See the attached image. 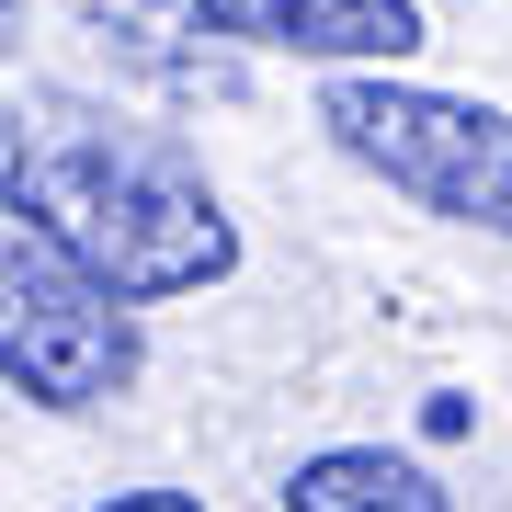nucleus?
Listing matches in <instances>:
<instances>
[{"label": "nucleus", "instance_id": "423d86ee", "mask_svg": "<svg viewBox=\"0 0 512 512\" xmlns=\"http://www.w3.org/2000/svg\"><path fill=\"white\" fill-rule=\"evenodd\" d=\"M92 512H205L194 490H114V501H92Z\"/></svg>", "mask_w": 512, "mask_h": 512}, {"label": "nucleus", "instance_id": "20e7f679", "mask_svg": "<svg viewBox=\"0 0 512 512\" xmlns=\"http://www.w3.org/2000/svg\"><path fill=\"white\" fill-rule=\"evenodd\" d=\"M183 23L251 57H319L342 80L421 57V0H183Z\"/></svg>", "mask_w": 512, "mask_h": 512}, {"label": "nucleus", "instance_id": "f257e3e1", "mask_svg": "<svg viewBox=\"0 0 512 512\" xmlns=\"http://www.w3.org/2000/svg\"><path fill=\"white\" fill-rule=\"evenodd\" d=\"M0 217L35 251H57L80 285H103L114 308H160V296H205L239 274V228L205 160L183 137L137 126L114 103L35 92L0 126Z\"/></svg>", "mask_w": 512, "mask_h": 512}, {"label": "nucleus", "instance_id": "7ed1b4c3", "mask_svg": "<svg viewBox=\"0 0 512 512\" xmlns=\"http://www.w3.org/2000/svg\"><path fill=\"white\" fill-rule=\"evenodd\" d=\"M137 353V308H114L57 251L0 228V387H23L35 410H103L137 387Z\"/></svg>", "mask_w": 512, "mask_h": 512}, {"label": "nucleus", "instance_id": "39448f33", "mask_svg": "<svg viewBox=\"0 0 512 512\" xmlns=\"http://www.w3.org/2000/svg\"><path fill=\"white\" fill-rule=\"evenodd\" d=\"M285 512H456L444 478L421 456H387V444H330L285 478Z\"/></svg>", "mask_w": 512, "mask_h": 512}, {"label": "nucleus", "instance_id": "0eeeda50", "mask_svg": "<svg viewBox=\"0 0 512 512\" xmlns=\"http://www.w3.org/2000/svg\"><path fill=\"white\" fill-rule=\"evenodd\" d=\"M12 12H23V0H0V23H12Z\"/></svg>", "mask_w": 512, "mask_h": 512}, {"label": "nucleus", "instance_id": "f03ea898", "mask_svg": "<svg viewBox=\"0 0 512 512\" xmlns=\"http://www.w3.org/2000/svg\"><path fill=\"white\" fill-rule=\"evenodd\" d=\"M319 126L399 205H421L444 228H478V239H512V114L501 103L365 69V80H330L319 92Z\"/></svg>", "mask_w": 512, "mask_h": 512}]
</instances>
